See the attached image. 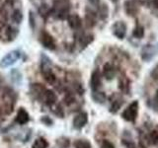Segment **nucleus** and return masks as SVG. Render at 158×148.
<instances>
[{"label":"nucleus","mask_w":158,"mask_h":148,"mask_svg":"<svg viewBox=\"0 0 158 148\" xmlns=\"http://www.w3.org/2000/svg\"><path fill=\"white\" fill-rule=\"evenodd\" d=\"M137 115H138V102L133 101L122 113V117L127 121L135 122L136 121Z\"/></svg>","instance_id":"nucleus-1"},{"label":"nucleus","mask_w":158,"mask_h":148,"mask_svg":"<svg viewBox=\"0 0 158 148\" xmlns=\"http://www.w3.org/2000/svg\"><path fill=\"white\" fill-rule=\"evenodd\" d=\"M20 56H21V54H20L18 51H13L8 52L6 56H4L1 58V60H0V67L6 68V67L13 65V64L20 58Z\"/></svg>","instance_id":"nucleus-2"},{"label":"nucleus","mask_w":158,"mask_h":148,"mask_svg":"<svg viewBox=\"0 0 158 148\" xmlns=\"http://www.w3.org/2000/svg\"><path fill=\"white\" fill-rule=\"evenodd\" d=\"M127 24L123 21H117L112 26V33L117 39H123L127 35Z\"/></svg>","instance_id":"nucleus-3"},{"label":"nucleus","mask_w":158,"mask_h":148,"mask_svg":"<svg viewBox=\"0 0 158 148\" xmlns=\"http://www.w3.org/2000/svg\"><path fill=\"white\" fill-rule=\"evenodd\" d=\"M123 8H125V12L127 13V16L130 17H135L138 14V6L137 4L132 1V0H127L123 3Z\"/></svg>","instance_id":"nucleus-4"},{"label":"nucleus","mask_w":158,"mask_h":148,"mask_svg":"<svg viewBox=\"0 0 158 148\" xmlns=\"http://www.w3.org/2000/svg\"><path fill=\"white\" fill-rule=\"evenodd\" d=\"M156 53V49L155 47L152 46V44H145L144 47L141 49V58L144 61H149L150 59L153 58V56H155Z\"/></svg>","instance_id":"nucleus-5"},{"label":"nucleus","mask_w":158,"mask_h":148,"mask_svg":"<svg viewBox=\"0 0 158 148\" xmlns=\"http://www.w3.org/2000/svg\"><path fill=\"white\" fill-rule=\"evenodd\" d=\"M88 121V115L87 113H80L73 118V126L76 130H80V128L84 127L86 125V123Z\"/></svg>","instance_id":"nucleus-6"},{"label":"nucleus","mask_w":158,"mask_h":148,"mask_svg":"<svg viewBox=\"0 0 158 148\" xmlns=\"http://www.w3.org/2000/svg\"><path fill=\"white\" fill-rule=\"evenodd\" d=\"M102 84V75L100 71L96 69L94 70L92 75H91V79H90V85L93 91H98V89L101 87Z\"/></svg>","instance_id":"nucleus-7"},{"label":"nucleus","mask_w":158,"mask_h":148,"mask_svg":"<svg viewBox=\"0 0 158 148\" xmlns=\"http://www.w3.org/2000/svg\"><path fill=\"white\" fill-rule=\"evenodd\" d=\"M41 43L42 44L47 47L48 49H53L56 47V44H54V41H53V38L47 32H43L41 35Z\"/></svg>","instance_id":"nucleus-8"},{"label":"nucleus","mask_w":158,"mask_h":148,"mask_svg":"<svg viewBox=\"0 0 158 148\" xmlns=\"http://www.w3.org/2000/svg\"><path fill=\"white\" fill-rule=\"evenodd\" d=\"M118 89L125 94H130L131 92V80L123 74L118 79Z\"/></svg>","instance_id":"nucleus-9"},{"label":"nucleus","mask_w":158,"mask_h":148,"mask_svg":"<svg viewBox=\"0 0 158 148\" xmlns=\"http://www.w3.org/2000/svg\"><path fill=\"white\" fill-rule=\"evenodd\" d=\"M103 75L107 80H112L116 76V68L111 63H106L103 67Z\"/></svg>","instance_id":"nucleus-10"},{"label":"nucleus","mask_w":158,"mask_h":148,"mask_svg":"<svg viewBox=\"0 0 158 148\" xmlns=\"http://www.w3.org/2000/svg\"><path fill=\"white\" fill-rule=\"evenodd\" d=\"M67 22H68L69 26H70V28L73 29V30H78L82 25L81 18L76 14L69 15L68 18H67Z\"/></svg>","instance_id":"nucleus-11"},{"label":"nucleus","mask_w":158,"mask_h":148,"mask_svg":"<svg viewBox=\"0 0 158 148\" xmlns=\"http://www.w3.org/2000/svg\"><path fill=\"white\" fill-rule=\"evenodd\" d=\"M43 98L44 102L47 104L48 106H52L54 103L56 101V96L52 91L51 90H44V92L43 93V95L41 96Z\"/></svg>","instance_id":"nucleus-12"},{"label":"nucleus","mask_w":158,"mask_h":148,"mask_svg":"<svg viewBox=\"0 0 158 148\" xmlns=\"http://www.w3.org/2000/svg\"><path fill=\"white\" fill-rule=\"evenodd\" d=\"M29 120H30L29 113H27V111L25 110L24 108H21L17 113L16 121L19 123V125H26V123L29 121Z\"/></svg>","instance_id":"nucleus-13"},{"label":"nucleus","mask_w":158,"mask_h":148,"mask_svg":"<svg viewBox=\"0 0 158 148\" xmlns=\"http://www.w3.org/2000/svg\"><path fill=\"white\" fill-rule=\"evenodd\" d=\"M42 72H43V75H44V80H46L48 83L49 84H53L56 80V77L54 75V73L52 71L51 67H44V68H42Z\"/></svg>","instance_id":"nucleus-14"},{"label":"nucleus","mask_w":158,"mask_h":148,"mask_svg":"<svg viewBox=\"0 0 158 148\" xmlns=\"http://www.w3.org/2000/svg\"><path fill=\"white\" fill-rule=\"evenodd\" d=\"M132 37L140 39L144 37V28L139 23H136V26L132 30Z\"/></svg>","instance_id":"nucleus-15"},{"label":"nucleus","mask_w":158,"mask_h":148,"mask_svg":"<svg viewBox=\"0 0 158 148\" xmlns=\"http://www.w3.org/2000/svg\"><path fill=\"white\" fill-rule=\"evenodd\" d=\"M147 140L150 145H153V146L157 145L158 144V130H151L147 136Z\"/></svg>","instance_id":"nucleus-16"},{"label":"nucleus","mask_w":158,"mask_h":148,"mask_svg":"<svg viewBox=\"0 0 158 148\" xmlns=\"http://www.w3.org/2000/svg\"><path fill=\"white\" fill-rule=\"evenodd\" d=\"M92 98H93L94 101H95L96 103H99V104H103L104 102L106 101V95H105V93L99 92V91H93Z\"/></svg>","instance_id":"nucleus-17"},{"label":"nucleus","mask_w":158,"mask_h":148,"mask_svg":"<svg viewBox=\"0 0 158 148\" xmlns=\"http://www.w3.org/2000/svg\"><path fill=\"white\" fill-rule=\"evenodd\" d=\"M98 13H99V17L102 20H105L108 18L109 16V8L106 4H103L99 6V10H98Z\"/></svg>","instance_id":"nucleus-18"},{"label":"nucleus","mask_w":158,"mask_h":148,"mask_svg":"<svg viewBox=\"0 0 158 148\" xmlns=\"http://www.w3.org/2000/svg\"><path fill=\"white\" fill-rule=\"evenodd\" d=\"M12 20L16 24H21L23 21V13L21 10L16 9L12 13Z\"/></svg>","instance_id":"nucleus-19"},{"label":"nucleus","mask_w":158,"mask_h":148,"mask_svg":"<svg viewBox=\"0 0 158 148\" xmlns=\"http://www.w3.org/2000/svg\"><path fill=\"white\" fill-rule=\"evenodd\" d=\"M48 143L44 138H38V139L34 142L32 148H48Z\"/></svg>","instance_id":"nucleus-20"},{"label":"nucleus","mask_w":158,"mask_h":148,"mask_svg":"<svg viewBox=\"0 0 158 148\" xmlns=\"http://www.w3.org/2000/svg\"><path fill=\"white\" fill-rule=\"evenodd\" d=\"M49 13H51V8H49L47 4H42L41 6L39 7V14L41 15L42 17L44 18L48 17Z\"/></svg>","instance_id":"nucleus-21"},{"label":"nucleus","mask_w":158,"mask_h":148,"mask_svg":"<svg viewBox=\"0 0 158 148\" xmlns=\"http://www.w3.org/2000/svg\"><path fill=\"white\" fill-rule=\"evenodd\" d=\"M122 105H123V100H118H118L113 101L112 105L110 107V112L112 113H116L121 109Z\"/></svg>","instance_id":"nucleus-22"},{"label":"nucleus","mask_w":158,"mask_h":148,"mask_svg":"<svg viewBox=\"0 0 158 148\" xmlns=\"http://www.w3.org/2000/svg\"><path fill=\"white\" fill-rule=\"evenodd\" d=\"M86 25L87 27L92 28L96 25V20H95V14L94 13H88L86 15Z\"/></svg>","instance_id":"nucleus-23"},{"label":"nucleus","mask_w":158,"mask_h":148,"mask_svg":"<svg viewBox=\"0 0 158 148\" xmlns=\"http://www.w3.org/2000/svg\"><path fill=\"white\" fill-rule=\"evenodd\" d=\"M93 39H94V38L92 35H84V36H82L80 38V43L83 47H85L89 43L93 42Z\"/></svg>","instance_id":"nucleus-24"},{"label":"nucleus","mask_w":158,"mask_h":148,"mask_svg":"<svg viewBox=\"0 0 158 148\" xmlns=\"http://www.w3.org/2000/svg\"><path fill=\"white\" fill-rule=\"evenodd\" d=\"M75 148H91V144L87 140L80 139L75 142Z\"/></svg>","instance_id":"nucleus-25"},{"label":"nucleus","mask_w":158,"mask_h":148,"mask_svg":"<svg viewBox=\"0 0 158 148\" xmlns=\"http://www.w3.org/2000/svg\"><path fill=\"white\" fill-rule=\"evenodd\" d=\"M29 25L33 30L36 28V17H35V14L33 11L29 12Z\"/></svg>","instance_id":"nucleus-26"},{"label":"nucleus","mask_w":158,"mask_h":148,"mask_svg":"<svg viewBox=\"0 0 158 148\" xmlns=\"http://www.w3.org/2000/svg\"><path fill=\"white\" fill-rule=\"evenodd\" d=\"M150 76H151V78L153 79V80L158 81V63L155 64L154 67L152 68V70L150 72Z\"/></svg>","instance_id":"nucleus-27"},{"label":"nucleus","mask_w":158,"mask_h":148,"mask_svg":"<svg viewBox=\"0 0 158 148\" xmlns=\"http://www.w3.org/2000/svg\"><path fill=\"white\" fill-rule=\"evenodd\" d=\"M101 148H115L114 144L109 140H104L101 144Z\"/></svg>","instance_id":"nucleus-28"},{"label":"nucleus","mask_w":158,"mask_h":148,"mask_svg":"<svg viewBox=\"0 0 158 148\" xmlns=\"http://www.w3.org/2000/svg\"><path fill=\"white\" fill-rule=\"evenodd\" d=\"M135 1L136 4H141V5H147L148 3L150 2V0H132Z\"/></svg>","instance_id":"nucleus-29"},{"label":"nucleus","mask_w":158,"mask_h":148,"mask_svg":"<svg viewBox=\"0 0 158 148\" xmlns=\"http://www.w3.org/2000/svg\"><path fill=\"white\" fill-rule=\"evenodd\" d=\"M88 1L93 6H99V3H100V0H88Z\"/></svg>","instance_id":"nucleus-30"},{"label":"nucleus","mask_w":158,"mask_h":148,"mask_svg":"<svg viewBox=\"0 0 158 148\" xmlns=\"http://www.w3.org/2000/svg\"><path fill=\"white\" fill-rule=\"evenodd\" d=\"M153 103H154V107L158 108V89L156 91V95H155V98H154V101H153Z\"/></svg>","instance_id":"nucleus-31"},{"label":"nucleus","mask_w":158,"mask_h":148,"mask_svg":"<svg viewBox=\"0 0 158 148\" xmlns=\"http://www.w3.org/2000/svg\"><path fill=\"white\" fill-rule=\"evenodd\" d=\"M151 2H152L153 6H154L156 9H158V0H151Z\"/></svg>","instance_id":"nucleus-32"},{"label":"nucleus","mask_w":158,"mask_h":148,"mask_svg":"<svg viewBox=\"0 0 158 148\" xmlns=\"http://www.w3.org/2000/svg\"><path fill=\"white\" fill-rule=\"evenodd\" d=\"M111 1H112V2H118V0H111Z\"/></svg>","instance_id":"nucleus-33"}]
</instances>
